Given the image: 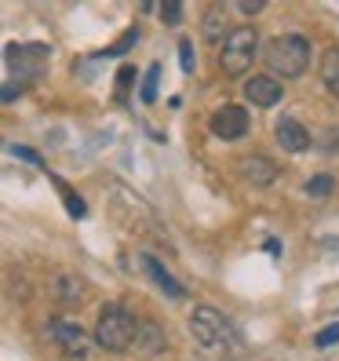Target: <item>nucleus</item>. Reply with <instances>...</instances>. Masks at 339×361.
Returning <instances> with one entry per match:
<instances>
[{
  "label": "nucleus",
  "instance_id": "1",
  "mask_svg": "<svg viewBox=\"0 0 339 361\" xmlns=\"http://www.w3.org/2000/svg\"><path fill=\"white\" fill-rule=\"evenodd\" d=\"M266 66L285 77V80H295L303 77L307 66H310V40L303 33H281L266 44Z\"/></svg>",
  "mask_w": 339,
  "mask_h": 361
},
{
  "label": "nucleus",
  "instance_id": "2",
  "mask_svg": "<svg viewBox=\"0 0 339 361\" xmlns=\"http://www.w3.org/2000/svg\"><path fill=\"white\" fill-rule=\"evenodd\" d=\"M135 336H139V325H135V317L124 310V307L110 303V307H102V310H99V322H95V343H99L102 350L121 354V350H128V347H132V339H135Z\"/></svg>",
  "mask_w": 339,
  "mask_h": 361
},
{
  "label": "nucleus",
  "instance_id": "3",
  "mask_svg": "<svg viewBox=\"0 0 339 361\" xmlns=\"http://www.w3.org/2000/svg\"><path fill=\"white\" fill-rule=\"evenodd\" d=\"M259 51V30L256 26H238L223 37V51H219V70L226 77H245L252 59Z\"/></svg>",
  "mask_w": 339,
  "mask_h": 361
},
{
  "label": "nucleus",
  "instance_id": "4",
  "mask_svg": "<svg viewBox=\"0 0 339 361\" xmlns=\"http://www.w3.org/2000/svg\"><path fill=\"white\" fill-rule=\"evenodd\" d=\"M190 332H194V339L201 347H211V350L226 347L234 339V325L216 307H194V314H190Z\"/></svg>",
  "mask_w": 339,
  "mask_h": 361
},
{
  "label": "nucleus",
  "instance_id": "5",
  "mask_svg": "<svg viewBox=\"0 0 339 361\" xmlns=\"http://www.w3.org/2000/svg\"><path fill=\"white\" fill-rule=\"evenodd\" d=\"M208 128H211V135H219L223 142L245 139L248 135V110H241V106H219V110L208 117Z\"/></svg>",
  "mask_w": 339,
  "mask_h": 361
},
{
  "label": "nucleus",
  "instance_id": "6",
  "mask_svg": "<svg viewBox=\"0 0 339 361\" xmlns=\"http://www.w3.org/2000/svg\"><path fill=\"white\" fill-rule=\"evenodd\" d=\"M281 95H285V88H281L278 77H248V84H245V99H248L252 106H259V110L278 106Z\"/></svg>",
  "mask_w": 339,
  "mask_h": 361
},
{
  "label": "nucleus",
  "instance_id": "7",
  "mask_svg": "<svg viewBox=\"0 0 339 361\" xmlns=\"http://www.w3.org/2000/svg\"><path fill=\"white\" fill-rule=\"evenodd\" d=\"M273 135H278L281 150H288V154H307L310 150V132L295 117H281L273 124Z\"/></svg>",
  "mask_w": 339,
  "mask_h": 361
},
{
  "label": "nucleus",
  "instance_id": "8",
  "mask_svg": "<svg viewBox=\"0 0 339 361\" xmlns=\"http://www.w3.org/2000/svg\"><path fill=\"white\" fill-rule=\"evenodd\" d=\"M48 336H51L66 354H73V357H80L84 347H88V336H84V329L73 325V322H62V317H58V322H48Z\"/></svg>",
  "mask_w": 339,
  "mask_h": 361
},
{
  "label": "nucleus",
  "instance_id": "9",
  "mask_svg": "<svg viewBox=\"0 0 339 361\" xmlns=\"http://www.w3.org/2000/svg\"><path fill=\"white\" fill-rule=\"evenodd\" d=\"M139 263H142V270L154 278V285H157V288H164L168 300H183V295H186V288L172 278V274H168V267H164L161 259H154V256H150V252H139Z\"/></svg>",
  "mask_w": 339,
  "mask_h": 361
},
{
  "label": "nucleus",
  "instance_id": "10",
  "mask_svg": "<svg viewBox=\"0 0 339 361\" xmlns=\"http://www.w3.org/2000/svg\"><path fill=\"white\" fill-rule=\"evenodd\" d=\"M238 172H241L245 183H256V186H270L273 179H278V168H273L266 157H259V154L245 157V161L238 164Z\"/></svg>",
  "mask_w": 339,
  "mask_h": 361
},
{
  "label": "nucleus",
  "instance_id": "11",
  "mask_svg": "<svg viewBox=\"0 0 339 361\" xmlns=\"http://www.w3.org/2000/svg\"><path fill=\"white\" fill-rule=\"evenodd\" d=\"M321 84L328 88L332 99H339V48H332L321 62Z\"/></svg>",
  "mask_w": 339,
  "mask_h": 361
},
{
  "label": "nucleus",
  "instance_id": "12",
  "mask_svg": "<svg viewBox=\"0 0 339 361\" xmlns=\"http://www.w3.org/2000/svg\"><path fill=\"white\" fill-rule=\"evenodd\" d=\"M55 288H58V300H62V303H80V300H84V295H80L84 285H80L77 278H58Z\"/></svg>",
  "mask_w": 339,
  "mask_h": 361
},
{
  "label": "nucleus",
  "instance_id": "13",
  "mask_svg": "<svg viewBox=\"0 0 339 361\" xmlns=\"http://www.w3.org/2000/svg\"><path fill=\"white\" fill-rule=\"evenodd\" d=\"M226 26V15H223V8H208V15H204V37L208 40H219V30Z\"/></svg>",
  "mask_w": 339,
  "mask_h": 361
},
{
  "label": "nucleus",
  "instance_id": "14",
  "mask_svg": "<svg viewBox=\"0 0 339 361\" xmlns=\"http://www.w3.org/2000/svg\"><path fill=\"white\" fill-rule=\"evenodd\" d=\"M157 80H161V62H154L146 70V80H142V102H157Z\"/></svg>",
  "mask_w": 339,
  "mask_h": 361
},
{
  "label": "nucleus",
  "instance_id": "15",
  "mask_svg": "<svg viewBox=\"0 0 339 361\" xmlns=\"http://www.w3.org/2000/svg\"><path fill=\"white\" fill-rule=\"evenodd\" d=\"M332 186H335V179H332L328 172H321V176H314V179L307 183V194H310V197H328Z\"/></svg>",
  "mask_w": 339,
  "mask_h": 361
},
{
  "label": "nucleus",
  "instance_id": "16",
  "mask_svg": "<svg viewBox=\"0 0 339 361\" xmlns=\"http://www.w3.org/2000/svg\"><path fill=\"white\" fill-rule=\"evenodd\" d=\"M179 66H183V73H194V66H197V55H194L190 40H179Z\"/></svg>",
  "mask_w": 339,
  "mask_h": 361
},
{
  "label": "nucleus",
  "instance_id": "17",
  "mask_svg": "<svg viewBox=\"0 0 339 361\" xmlns=\"http://www.w3.org/2000/svg\"><path fill=\"white\" fill-rule=\"evenodd\" d=\"M58 190H62V197H66V212H70V216H73V219H84V212H88V208H84V201H80L77 194H70L66 186H58Z\"/></svg>",
  "mask_w": 339,
  "mask_h": 361
},
{
  "label": "nucleus",
  "instance_id": "18",
  "mask_svg": "<svg viewBox=\"0 0 339 361\" xmlns=\"http://www.w3.org/2000/svg\"><path fill=\"white\" fill-rule=\"evenodd\" d=\"M314 343L317 347H332V343H339V325H328V329H321L314 336Z\"/></svg>",
  "mask_w": 339,
  "mask_h": 361
},
{
  "label": "nucleus",
  "instance_id": "19",
  "mask_svg": "<svg viewBox=\"0 0 339 361\" xmlns=\"http://www.w3.org/2000/svg\"><path fill=\"white\" fill-rule=\"evenodd\" d=\"M161 15H164V23H168V26H175L179 18H183V0H168Z\"/></svg>",
  "mask_w": 339,
  "mask_h": 361
},
{
  "label": "nucleus",
  "instance_id": "20",
  "mask_svg": "<svg viewBox=\"0 0 339 361\" xmlns=\"http://www.w3.org/2000/svg\"><path fill=\"white\" fill-rule=\"evenodd\" d=\"M135 40H139V30H128V33H124V37L117 40V44L110 48V55H124V51H128V48L135 44Z\"/></svg>",
  "mask_w": 339,
  "mask_h": 361
},
{
  "label": "nucleus",
  "instance_id": "21",
  "mask_svg": "<svg viewBox=\"0 0 339 361\" xmlns=\"http://www.w3.org/2000/svg\"><path fill=\"white\" fill-rule=\"evenodd\" d=\"M11 154H15V157H23V161H30V164H37V168L44 164V161H40V154L33 150V146H11Z\"/></svg>",
  "mask_w": 339,
  "mask_h": 361
},
{
  "label": "nucleus",
  "instance_id": "22",
  "mask_svg": "<svg viewBox=\"0 0 339 361\" xmlns=\"http://www.w3.org/2000/svg\"><path fill=\"white\" fill-rule=\"evenodd\" d=\"M238 8H241L245 15H256V11L266 8V0H238Z\"/></svg>",
  "mask_w": 339,
  "mask_h": 361
}]
</instances>
